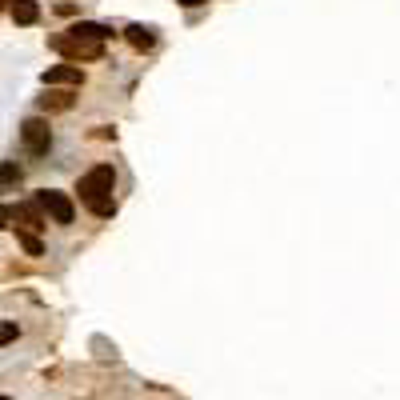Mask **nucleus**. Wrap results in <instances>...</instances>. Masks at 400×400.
I'll use <instances>...</instances> for the list:
<instances>
[{
    "label": "nucleus",
    "instance_id": "obj_17",
    "mask_svg": "<svg viewBox=\"0 0 400 400\" xmlns=\"http://www.w3.org/2000/svg\"><path fill=\"white\" fill-rule=\"evenodd\" d=\"M0 400H16V396H0Z\"/></svg>",
    "mask_w": 400,
    "mask_h": 400
},
{
    "label": "nucleus",
    "instance_id": "obj_2",
    "mask_svg": "<svg viewBox=\"0 0 400 400\" xmlns=\"http://www.w3.org/2000/svg\"><path fill=\"white\" fill-rule=\"evenodd\" d=\"M49 49L61 52L68 64H88L104 56V40H88V37H73V32H56L49 37Z\"/></svg>",
    "mask_w": 400,
    "mask_h": 400
},
{
    "label": "nucleus",
    "instance_id": "obj_9",
    "mask_svg": "<svg viewBox=\"0 0 400 400\" xmlns=\"http://www.w3.org/2000/svg\"><path fill=\"white\" fill-rule=\"evenodd\" d=\"M64 32H73V37H88V40H108V37H113V28L92 25V20H76V25H68Z\"/></svg>",
    "mask_w": 400,
    "mask_h": 400
},
{
    "label": "nucleus",
    "instance_id": "obj_16",
    "mask_svg": "<svg viewBox=\"0 0 400 400\" xmlns=\"http://www.w3.org/2000/svg\"><path fill=\"white\" fill-rule=\"evenodd\" d=\"M0 8H8V0H0Z\"/></svg>",
    "mask_w": 400,
    "mask_h": 400
},
{
    "label": "nucleus",
    "instance_id": "obj_8",
    "mask_svg": "<svg viewBox=\"0 0 400 400\" xmlns=\"http://www.w3.org/2000/svg\"><path fill=\"white\" fill-rule=\"evenodd\" d=\"M125 40H128L137 52H149L152 44H156V32H152V28H144V25H128V28H125Z\"/></svg>",
    "mask_w": 400,
    "mask_h": 400
},
{
    "label": "nucleus",
    "instance_id": "obj_10",
    "mask_svg": "<svg viewBox=\"0 0 400 400\" xmlns=\"http://www.w3.org/2000/svg\"><path fill=\"white\" fill-rule=\"evenodd\" d=\"M13 20L16 25H37L40 20V4L37 0H16L13 4Z\"/></svg>",
    "mask_w": 400,
    "mask_h": 400
},
{
    "label": "nucleus",
    "instance_id": "obj_15",
    "mask_svg": "<svg viewBox=\"0 0 400 400\" xmlns=\"http://www.w3.org/2000/svg\"><path fill=\"white\" fill-rule=\"evenodd\" d=\"M176 4H185V8H200L204 0H176Z\"/></svg>",
    "mask_w": 400,
    "mask_h": 400
},
{
    "label": "nucleus",
    "instance_id": "obj_11",
    "mask_svg": "<svg viewBox=\"0 0 400 400\" xmlns=\"http://www.w3.org/2000/svg\"><path fill=\"white\" fill-rule=\"evenodd\" d=\"M16 240H20V249H25L28 256H44V244H40L37 232H25V228H16Z\"/></svg>",
    "mask_w": 400,
    "mask_h": 400
},
{
    "label": "nucleus",
    "instance_id": "obj_13",
    "mask_svg": "<svg viewBox=\"0 0 400 400\" xmlns=\"http://www.w3.org/2000/svg\"><path fill=\"white\" fill-rule=\"evenodd\" d=\"M16 337H20V328H16V320H0V349H4V344H13Z\"/></svg>",
    "mask_w": 400,
    "mask_h": 400
},
{
    "label": "nucleus",
    "instance_id": "obj_1",
    "mask_svg": "<svg viewBox=\"0 0 400 400\" xmlns=\"http://www.w3.org/2000/svg\"><path fill=\"white\" fill-rule=\"evenodd\" d=\"M113 188H116V173L113 164H96V168H88L80 180H76V196L85 204L92 216H113L116 213V200H113Z\"/></svg>",
    "mask_w": 400,
    "mask_h": 400
},
{
    "label": "nucleus",
    "instance_id": "obj_6",
    "mask_svg": "<svg viewBox=\"0 0 400 400\" xmlns=\"http://www.w3.org/2000/svg\"><path fill=\"white\" fill-rule=\"evenodd\" d=\"M13 228H25V232H44V228H49V216L40 213L37 200H20V204H16V225Z\"/></svg>",
    "mask_w": 400,
    "mask_h": 400
},
{
    "label": "nucleus",
    "instance_id": "obj_3",
    "mask_svg": "<svg viewBox=\"0 0 400 400\" xmlns=\"http://www.w3.org/2000/svg\"><path fill=\"white\" fill-rule=\"evenodd\" d=\"M40 204V213L49 216L52 225H73L76 220V204L68 192H61V188H40L37 196H32Z\"/></svg>",
    "mask_w": 400,
    "mask_h": 400
},
{
    "label": "nucleus",
    "instance_id": "obj_14",
    "mask_svg": "<svg viewBox=\"0 0 400 400\" xmlns=\"http://www.w3.org/2000/svg\"><path fill=\"white\" fill-rule=\"evenodd\" d=\"M16 225V204H0V228H13Z\"/></svg>",
    "mask_w": 400,
    "mask_h": 400
},
{
    "label": "nucleus",
    "instance_id": "obj_4",
    "mask_svg": "<svg viewBox=\"0 0 400 400\" xmlns=\"http://www.w3.org/2000/svg\"><path fill=\"white\" fill-rule=\"evenodd\" d=\"M20 144H25L32 156H44L52 149V128L44 116H28L25 125H20Z\"/></svg>",
    "mask_w": 400,
    "mask_h": 400
},
{
    "label": "nucleus",
    "instance_id": "obj_5",
    "mask_svg": "<svg viewBox=\"0 0 400 400\" xmlns=\"http://www.w3.org/2000/svg\"><path fill=\"white\" fill-rule=\"evenodd\" d=\"M80 85H85L80 64H52L44 73V88H80Z\"/></svg>",
    "mask_w": 400,
    "mask_h": 400
},
{
    "label": "nucleus",
    "instance_id": "obj_12",
    "mask_svg": "<svg viewBox=\"0 0 400 400\" xmlns=\"http://www.w3.org/2000/svg\"><path fill=\"white\" fill-rule=\"evenodd\" d=\"M20 176H25V168H20V164H13V161L0 164V188H4V185H20Z\"/></svg>",
    "mask_w": 400,
    "mask_h": 400
},
{
    "label": "nucleus",
    "instance_id": "obj_7",
    "mask_svg": "<svg viewBox=\"0 0 400 400\" xmlns=\"http://www.w3.org/2000/svg\"><path fill=\"white\" fill-rule=\"evenodd\" d=\"M73 104H76L73 88H49V92L40 96V113H68Z\"/></svg>",
    "mask_w": 400,
    "mask_h": 400
}]
</instances>
